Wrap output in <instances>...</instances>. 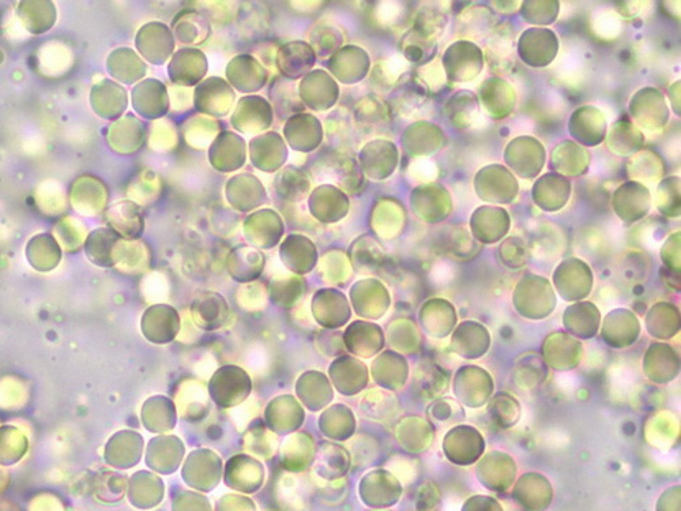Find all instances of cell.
<instances>
[{
    "mask_svg": "<svg viewBox=\"0 0 681 511\" xmlns=\"http://www.w3.org/2000/svg\"><path fill=\"white\" fill-rule=\"evenodd\" d=\"M449 22L447 15L442 10H420L413 20L412 28L405 33L401 41V51L405 59L415 65H425L436 58L438 41L445 33Z\"/></svg>",
    "mask_w": 681,
    "mask_h": 511,
    "instance_id": "1",
    "label": "cell"
},
{
    "mask_svg": "<svg viewBox=\"0 0 681 511\" xmlns=\"http://www.w3.org/2000/svg\"><path fill=\"white\" fill-rule=\"evenodd\" d=\"M515 311L530 321H543L558 306L551 281L537 274H526L518 281L513 293Z\"/></svg>",
    "mask_w": 681,
    "mask_h": 511,
    "instance_id": "2",
    "label": "cell"
},
{
    "mask_svg": "<svg viewBox=\"0 0 681 511\" xmlns=\"http://www.w3.org/2000/svg\"><path fill=\"white\" fill-rule=\"evenodd\" d=\"M440 63L449 84H466L483 71L484 52L473 41L458 40L447 48Z\"/></svg>",
    "mask_w": 681,
    "mask_h": 511,
    "instance_id": "3",
    "label": "cell"
},
{
    "mask_svg": "<svg viewBox=\"0 0 681 511\" xmlns=\"http://www.w3.org/2000/svg\"><path fill=\"white\" fill-rule=\"evenodd\" d=\"M552 283L564 302H582L593 291V270L581 258H567L553 272Z\"/></svg>",
    "mask_w": 681,
    "mask_h": 511,
    "instance_id": "4",
    "label": "cell"
},
{
    "mask_svg": "<svg viewBox=\"0 0 681 511\" xmlns=\"http://www.w3.org/2000/svg\"><path fill=\"white\" fill-rule=\"evenodd\" d=\"M474 191L488 204L507 205L518 197L519 184L509 168L502 164L485 165L474 176Z\"/></svg>",
    "mask_w": 681,
    "mask_h": 511,
    "instance_id": "5",
    "label": "cell"
},
{
    "mask_svg": "<svg viewBox=\"0 0 681 511\" xmlns=\"http://www.w3.org/2000/svg\"><path fill=\"white\" fill-rule=\"evenodd\" d=\"M495 382L485 368L468 364L458 368L453 379V392L459 404L470 409L487 405L494 396Z\"/></svg>",
    "mask_w": 681,
    "mask_h": 511,
    "instance_id": "6",
    "label": "cell"
},
{
    "mask_svg": "<svg viewBox=\"0 0 681 511\" xmlns=\"http://www.w3.org/2000/svg\"><path fill=\"white\" fill-rule=\"evenodd\" d=\"M442 447L451 464L470 467L484 456L487 445L484 435L476 427L457 424L446 432Z\"/></svg>",
    "mask_w": 681,
    "mask_h": 511,
    "instance_id": "7",
    "label": "cell"
},
{
    "mask_svg": "<svg viewBox=\"0 0 681 511\" xmlns=\"http://www.w3.org/2000/svg\"><path fill=\"white\" fill-rule=\"evenodd\" d=\"M504 161L522 179H534L543 171L547 152L537 138L522 135L511 139L504 149Z\"/></svg>",
    "mask_w": 681,
    "mask_h": 511,
    "instance_id": "8",
    "label": "cell"
},
{
    "mask_svg": "<svg viewBox=\"0 0 681 511\" xmlns=\"http://www.w3.org/2000/svg\"><path fill=\"white\" fill-rule=\"evenodd\" d=\"M559 52V37L548 28L526 29L519 36L517 55L525 65L543 69L551 65Z\"/></svg>",
    "mask_w": 681,
    "mask_h": 511,
    "instance_id": "9",
    "label": "cell"
},
{
    "mask_svg": "<svg viewBox=\"0 0 681 511\" xmlns=\"http://www.w3.org/2000/svg\"><path fill=\"white\" fill-rule=\"evenodd\" d=\"M630 115L642 129L661 131L669 122V108L664 93L653 86L639 89L630 101Z\"/></svg>",
    "mask_w": 681,
    "mask_h": 511,
    "instance_id": "10",
    "label": "cell"
},
{
    "mask_svg": "<svg viewBox=\"0 0 681 511\" xmlns=\"http://www.w3.org/2000/svg\"><path fill=\"white\" fill-rule=\"evenodd\" d=\"M476 476L481 486L492 492H506L517 479V462L510 454L491 450L476 462Z\"/></svg>",
    "mask_w": 681,
    "mask_h": 511,
    "instance_id": "11",
    "label": "cell"
},
{
    "mask_svg": "<svg viewBox=\"0 0 681 511\" xmlns=\"http://www.w3.org/2000/svg\"><path fill=\"white\" fill-rule=\"evenodd\" d=\"M413 213L428 224H439L453 212L450 191L438 183H424L410 195Z\"/></svg>",
    "mask_w": 681,
    "mask_h": 511,
    "instance_id": "12",
    "label": "cell"
},
{
    "mask_svg": "<svg viewBox=\"0 0 681 511\" xmlns=\"http://www.w3.org/2000/svg\"><path fill=\"white\" fill-rule=\"evenodd\" d=\"M541 358L548 368L559 373L573 371L583 359V345L567 332L549 333L541 344Z\"/></svg>",
    "mask_w": 681,
    "mask_h": 511,
    "instance_id": "13",
    "label": "cell"
},
{
    "mask_svg": "<svg viewBox=\"0 0 681 511\" xmlns=\"http://www.w3.org/2000/svg\"><path fill=\"white\" fill-rule=\"evenodd\" d=\"M653 198L645 184L630 180L617 187L612 197V208L623 223L634 224L645 219L652 209Z\"/></svg>",
    "mask_w": 681,
    "mask_h": 511,
    "instance_id": "14",
    "label": "cell"
},
{
    "mask_svg": "<svg viewBox=\"0 0 681 511\" xmlns=\"http://www.w3.org/2000/svg\"><path fill=\"white\" fill-rule=\"evenodd\" d=\"M601 325V338L608 347L627 349L632 347L641 337V321L634 311L628 308H615L605 315Z\"/></svg>",
    "mask_w": 681,
    "mask_h": 511,
    "instance_id": "15",
    "label": "cell"
},
{
    "mask_svg": "<svg viewBox=\"0 0 681 511\" xmlns=\"http://www.w3.org/2000/svg\"><path fill=\"white\" fill-rule=\"evenodd\" d=\"M491 333L483 323L462 321L451 333L450 351L466 360H477L487 355L491 348Z\"/></svg>",
    "mask_w": 681,
    "mask_h": 511,
    "instance_id": "16",
    "label": "cell"
},
{
    "mask_svg": "<svg viewBox=\"0 0 681 511\" xmlns=\"http://www.w3.org/2000/svg\"><path fill=\"white\" fill-rule=\"evenodd\" d=\"M643 374L656 385H668L680 374V355L672 345L657 341L646 349Z\"/></svg>",
    "mask_w": 681,
    "mask_h": 511,
    "instance_id": "17",
    "label": "cell"
},
{
    "mask_svg": "<svg viewBox=\"0 0 681 511\" xmlns=\"http://www.w3.org/2000/svg\"><path fill=\"white\" fill-rule=\"evenodd\" d=\"M469 227L470 234L480 244H495L509 234L510 214L498 206H480L472 213Z\"/></svg>",
    "mask_w": 681,
    "mask_h": 511,
    "instance_id": "18",
    "label": "cell"
},
{
    "mask_svg": "<svg viewBox=\"0 0 681 511\" xmlns=\"http://www.w3.org/2000/svg\"><path fill=\"white\" fill-rule=\"evenodd\" d=\"M568 131L577 144L594 148L603 144L607 138V119L594 105H583L570 116Z\"/></svg>",
    "mask_w": 681,
    "mask_h": 511,
    "instance_id": "19",
    "label": "cell"
},
{
    "mask_svg": "<svg viewBox=\"0 0 681 511\" xmlns=\"http://www.w3.org/2000/svg\"><path fill=\"white\" fill-rule=\"evenodd\" d=\"M513 498L526 511H545L553 501V487L541 473L526 472L514 483Z\"/></svg>",
    "mask_w": 681,
    "mask_h": 511,
    "instance_id": "20",
    "label": "cell"
},
{
    "mask_svg": "<svg viewBox=\"0 0 681 511\" xmlns=\"http://www.w3.org/2000/svg\"><path fill=\"white\" fill-rule=\"evenodd\" d=\"M419 321L424 332L436 340L451 336L458 322L453 303L442 298H432L421 306Z\"/></svg>",
    "mask_w": 681,
    "mask_h": 511,
    "instance_id": "21",
    "label": "cell"
},
{
    "mask_svg": "<svg viewBox=\"0 0 681 511\" xmlns=\"http://www.w3.org/2000/svg\"><path fill=\"white\" fill-rule=\"evenodd\" d=\"M481 108L495 120L507 118L515 110L517 93L513 86L500 77H491L485 80L479 88Z\"/></svg>",
    "mask_w": 681,
    "mask_h": 511,
    "instance_id": "22",
    "label": "cell"
},
{
    "mask_svg": "<svg viewBox=\"0 0 681 511\" xmlns=\"http://www.w3.org/2000/svg\"><path fill=\"white\" fill-rule=\"evenodd\" d=\"M571 182L562 175L549 172L534 182L532 198L534 204L544 212H559L568 204L571 197Z\"/></svg>",
    "mask_w": 681,
    "mask_h": 511,
    "instance_id": "23",
    "label": "cell"
},
{
    "mask_svg": "<svg viewBox=\"0 0 681 511\" xmlns=\"http://www.w3.org/2000/svg\"><path fill=\"white\" fill-rule=\"evenodd\" d=\"M601 321L600 308L588 300L571 304L563 313L564 329L577 340H593L600 333Z\"/></svg>",
    "mask_w": 681,
    "mask_h": 511,
    "instance_id": "24",
    "label": "cell"
},
{
    "mask_svg": "<svg viewBox=\"0 0 681 511\" xmlns=\"http://www.w3.org/2000/svg\"><path fill=\"white\" fill-rule=\"evenodd\" d=\"M436 249L457 262H468L481 253V244L464 225H449L439 232Z\"/></svg>",
    "mask_w": 681,
    "mask_h": 511,
    "instance_id": "25",
    "label": "cell"
},
{
    "mask_svg": "<svg viewBox=\"0 0 681 511\" xmlns=\"http://www.w3.org/2000/svg\"><path fill=\"white\" fill-rule=\"evenodd\" d=\"M484 59L495 74L509 73L515 66V33L510 25L495 26L485 47Z\"/></svg>",
    "mask_w": 681,
    "mask_h": 511,
    "instance_id": "26",
    "label": "cell"
},
{
    "mask_svg": "<svg viewBox=\"0 0 681 511\" xmlns=\"http://www.w3.org/2000/svg\"><path fill=\"white\" fill-rule=\"evenodd\" d=\"M402 144L413 156L428 157L445 148L447 137L442 127L420 120L406 129V133L402 135Z\"/></svg>",
    "mask_w": 681,
    "mask_h": 511,
    "instance_id": "27",
    "label": "cell"
},
{
    "mask_svg": "<svg viewBox=\"0 0 681 511\" xmlns=\"http://www.w3.org/2000/svg\"><path fill=\"white\" fill-rule=\"evenodd\" d=\"M398 159L397 146L386 139H376L363 149V167L372 179L383 180L393 175Z\"/></svg>",
    "mask_w": 681,
    "mask_h": 511,
    "instance_id": "28",
    "label": "cell"
},
{
    "mask_svg": "<svg viewBox=\"0 0 681 511\" xmlns=\"http://www.w3.org/2000/svg\"><path fill=\"white\" fill-rule=\"evenodd\" d=\"M445 112L455 130H472L481 118L479 97L472 90H458L447 100Z\"/></svg>",
    "mask_w": 681,
    "mask_h": 511,
    "instance_id": "29",
    "label": "cell"
},
{
    "mask_svg": "<svg viewBox=\"0 0 681 511\" xmlns=\"http://www.w3.org/2000/svg\"><path fill=\"white\" fill-rule=\"evenodd\" d=\"M592 154L583 146L574 141H563L555 146L551 153V168L558 175L581 176L589 171Z\"/></svg>",
    "mask_w": 681,
    "mask_h": 511,
    "instance_id": "30",
    "label": "cell"
},
{
    "mask_svg": "<svg viewBox=\"0 0 681 511\" xmlns=\"http://www.w3.org/2000/svg\"><path fill=\"white\" fill-rule=\"evenodd\" d=\"M647 333L662 343L680 333L679 307L669 302H658L649 308L645 317Z\"/></svg>",
    "mask_w": 681,
    "mask_h": 511,
    "instance_id": "31",
    "label": "cell"
},
{
    "mask_svg": "<svg viewBox=\"0 0 681 511\" xmlns=\"http://www.w3.org/2000/svg\"><path fill=\"white\" fill-rule=\"evenodd\" d=\"M397 439L400 445L410 453L427 452L434 443V424L424 417L410 416L402 420L398 426Z\"/></svg>",
    "mask_w": 681,
    "mask_h": 511,
    "instance_id": "32",
    "label": "cell"
},
{
    "mask_svg": "<svg viewBox=\"0 0 681 511\" xmlns=\"http://www.w3.org/2000/svg\"><path fill=\"white\" fill-rule=\"evenodd\" d=\"M548 377L549 368L538 353H524L515 360L511 379L519 390L529 392V390L536 389L543 385Z\"/></svg>",
    "mask_w": 681,
    "mask_h": 511,
    "instance_id": "33",
    "label": "cell"
},
{
    "mask_svg": "<svg viewBox=\"0 0 681 511\" xmlns=\"http://www.w3.org/2000/svg\"><path fill=\"white\" fill-rule=\"evenodd\" d=\"M413 382L421 397L438 400L449 390L450 375L439 364L424 362L417 367Z\"/></svg>",
    "mask_w": 681,
    "mask_h": 511,
    "instance_id": "34",
    "label": "cell"
},
{
    "mask_svg": "<svg viewBox=\"0 0 681 511\" xmlns=\"http://www.w3.org/2000/svg\"><path fill=\"white\" fill-rule=\"evenodd\" d=\"M605 141L608 149L617 156H634L645 144V135L634 123L619 120L613 123Z\"/></svg>",
    "mask_w": 681,
    "mask_h": 511,
    "instance_id": "35",
    "label": "cell"
},
{
    "mask_svg": "<svg viewBox=\"0 0 681 511\" xmlns=\"http://www.w3.org/2000/svg\"><path fill=\"white\" fill-rule=\"evenodd\" d=\"M370 482L368 487L367 505L372 507H390L400 501L402 487L400 482L391 473L376 471L367 477Z\"/></svg>",
    "mask_w": 681,
    "mask_h": 511,
    "instance_id": "36",
    "label": "cell"
},
{
    "mask_svg": "<svg viewBox=\"0 0 681 511\" xmlns=\"http://www.w3.org/2000/svg\"><path fill=\"white\" fill-rule=\"evenodd\" d=\"M489 419L499 430H510L517 426L522 416L521 402L507 392L494 394L487 402Z\"/></svg>",
    "mask_w": 681,
    "mask_h": 511,
    "instance_id": "37",
    "label": "cell"
},
{
    "mask_svg": "<svg viewBox=\"0 0 681 511\" xmlns=\"http://www.w3.org/2000/svg\"><path fill=\"white\" fill-rule=\"evenodd\" d=\"M409 378V366L404 356L386 352L375 364V379L390 390H400Z\"/></svg>",
    "mask_w": 681,
    "mask_h": 511,
    "instance_id": "38",
    "label": "cell"
},
{
    "mask_svg": "<svg viewBox=\"0 0 681 511\" xmlns=\"http://www.w3.org/2000/svg\"><path fill=\"white\" fill-rule=\"evenodd\" d=\"M495 21L494 14L487 7L465 9L457 18L458 33L465 39L479 40L485 35H491L495 29Z\"/></svg>",
    "mask_w": 681,
    "mask_h": 511,
    "instance_id": "39",
    "label": "cell"
},
{
    "mask_svg": "<svg viewBox=\"0 0 681 511\" xmlns=\"http://www.w3.org/2000/svg\"><path fill=\"white\" fill-rule=\"evenodd\" d=\"M646 441L654 447L668 449L675 445L679 439V422L675 416L668 412H661L653 416L646 424Z\"/></svg>",
    "mask_w": 681,
    "mask_h": 511,
    "instance_id": "40",
    "label": "cell"
},
{
    "mask_svg": "<svg viewBox=\"0 0 681 511\" xmlns=\"http://www.w3.org/2000/svg\"><path fill=\"white\" fill-rule=\"evenodd\" d=\"M628 172L635 182H657L667 172V165L653 150H639L628 161Z\"/></svg>",
    "mask_w": 681,
    "mask_h": 511,
    "instance_id": "41",
    "label": "cell"
},
{
    "mask_svg": "<svg viewBox=\"0 0 681 511\" xmlns=\"http://www.w3.org/2000/svg\"><path fill=\"white\" fill-rule=\"evenodd\" d=\"M120 239H122V236L114 231V229H96V231H93L92 234L89 235L88 240H86V255H88L90 261H92L94 265L112 266L114 265V262H112L109 255H111L112 249H114L115 244L118 243Z\"/></svg>",
    "mask_w": 681,
    "mask_h": 511,
    "instance_id": "42",
    "label": "cell"
},
{
    "mask_svg": "<svg viewBox=\"0 0 681 511\" xmlns=\"http://www.w3.org/2000/svg\"><path fill=\"white\" fill-rule=\"evenodd\" d=\"M680 184L679 176H668L658 184L654 204H656L658 212L668 219H679L680 217Z\"/></svg>",
    "mask_w": 681,
    "mask_h": 511,
    "instance_id": "43",
    "label": "cell"
},
{
    "mask_svg": "<svg viewBox=\"0 0 681 511\" xmlns=\"http://www.w3.org/2000/svg\"><path fill=\"white\" fill-rule=\"evenodd\" d=\"M428 416L436 426H446V424L457 426L464 422L466 413L462 405L454 398L440 397L434 400L428 408Z\"/></svg>",
    "mask_w": 681,
    "mask_h": 511,
    "instance_id": "44",
    "label": "cell"
},
{
    "mask_svg": "<svg viewBox=\"0 0 681 511\" xmlns=\"http://www.w3.org/2000/svg\"><path fill=\"white\" fill-rule=\"evenodd\" d=\"M413 81L431 97L438 95L449 84L442 63L436 58L417 69Z\"/></svg>",
    "mask_w": 681,
    "mask_h": 511,
    "instance_id": "45",
    "label": "cell"
},
{
    "mask_svg": "<svg viewBox=\"0 0 681 511\" xmlns=\"http://www.w3.org/2000/svg\"><path fill=\"white\" fill-rule=\"evenodd\" d=\"M404 95H402V103L398 110L404 112V115L415 116L420 119L421 116H427L428 112L432 110V97L424 92L415 81L412 84L406 85Z\"/></svg>",
    "mask_w": 681,
    "mask_h": 511,
    "instance_id": "46",
    "label": "cell"
},
{
    "mask_svg": "<svg viewBox=\"0 0 681 511\" xmlns=\"http://www.w3.org/2000/svg\"><path fill=\"white\" fill-rule=\"evenodd\" d=\"M522 18L528 24L537 26L552 25L558 20L560 3L559 2H521Z\"/></svg>",
    "mask_w": 681,
    "mask_h": 511,
    "instance_id": "47",
    "label": "cell"
},
{
    "mask_svg": "<svg viewBox=\"0 0 681 511\" xmlns=\"http://www.w3.org/2000/svg\"><path fill=\"white\" fill-rule=\"evenodd\" d=\"M499 257L507 268L522 269L528 265L530 250L524 239L518 238V236H510L500 244Z\"/></svg>",
    "mask_w": 681,
    "mask_h": 511,
    "instance_id": "48",
    "label": "cell"
},
{
    "mask_svg": "<svg viewBox=\"0 0 681 511\" xmlns=\"http://www.w3.org/2000/svg\"><path fill=\"white\" fill-rule=\"evenodd\" d=\"M398 338H405L404 343H402L401 352L405 353H417L420 351L421 343H423V337L419 328L415 322L409 321V319H402L398 321L394 326V340Z\"/></svg>",
    "mask_w": 681,
    "mask_h": 511,
    "instance_id": "49",
    "label": "cell"
},
{
    "mask_svg": "<svg viewBox=\"0 0 681 511\" xmlns=\"http://www.w3.org/2000/svg\"><path fill=\"white\" fill-rule=\"evenodd\" d=\"M681 234L680 231L673 232L661 247V261L664 263L668 272L681 273Z\"/></svg>",
    "mask_w": 681,
    "mask_h": 511,
    "instance_id": "50",
    "label": "cell"
},
{
    "mask_svg": "<svg viewBox=\"0 0 681 511\" xmlns=\"http://www.w3.org/2000/svg\"><path fill=\"white\" fill-rule=\"evenodd\" d=\"M440 499H442V494H440L439 487L435 483H424L419 491V510L435 511L440 505Z\"/></svg>",
    "mask_w": 681,
    "mask_h": 511,
    "instance_id": "51",
    "label": "cell"
},
{
    "mask_svg": "<svg viewBox=\"0 0 681 511\" xmlns=\"http://www.w3.org/2000/svg\"><path fill=\"white\" fill-rule=\"evenodd\" d=\"M461 511H504L498 499L488 495H473L466 499Z\"/></svg>",
    "mask_w": 681,
    "mask_h": 511,
    "instance_id": "52",
    "label": "cell"
},
{
    "mask_svg": "<svg viewBox=\"0 0 681 511\" xmlns=\"http://www.w3.org/2000/svg\"><path fill=\"white\" fill-rule=\"evenodd\" d=\"M681 487L679 484L662 492L658 498L656 511H680Z\"/></svg>",
    "mask_w": 681,
    "mask_h": 511,
    "instance_id": "53",
    "label": "cell"
},
{
    "mask_svg": "<svg viewBox=\"0 0 681 511\" xmlns=\"http://www.w3.org/2000/svg\"><path fill=\"white\" fill-rule=\"evenodd\" d=\"M668 96H669V99H671L673 112H675V114L677 116H679V118H680V115H681V111H680V108H681V104H680V80L673 82V84L671 85V88H669Z\"/></svg>",
    "mask_w": 681,
    "mask_h": 511,
    "instance_id": "54",
    "label": "cell"
},
{
    "mask_svg": "<svg viewBox=\"0 0 681 511\" xmlns=\"http://www.w3.org/2000/svg\"><path fill=\"white\" fill-rule=\"evenodd\" d=\"M491 5L496 7L499 13L511 14L517 11L518 7H521V2H492Z\"/></svg>",
    "mask_w": 681,
    "mask_h": 511,
    "instance_id": "55",
    "label": "cell"
}]
</instances>
